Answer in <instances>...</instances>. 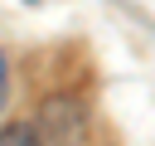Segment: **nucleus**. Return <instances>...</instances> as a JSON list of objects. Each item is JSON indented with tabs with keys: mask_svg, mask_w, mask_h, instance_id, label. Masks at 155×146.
<instances>
[{
	"mask_svg": "<svg viewBox=\"0 0 155 146\" xmlns=\"http://www.w3.org/2000/svg\"><path fill=\"white\" fill-rule=\"evenodd\" d=\"M29 131L34 146H87V107L78 97H48Z\"/></svg>",
	"mask_w": 155,
	"mask_h": 146,
	"instance_id": "obj_1",
	"label": "nucleus"
},
{
	"mask_svg": "<svg viewBox=\"0 0 155 146\" xmlns=\"http://www.w3.org/2000/svg\"><path fill=\"white\" fill-rule=\"evenodd\" d=\"M0 146H34L29 122H10V127H0Z\"/></svg>",
	"mask_w": 155,
	"mask_h": 146,
	"instance_id": "obj_2",
	"label": "nucleus"
},
{
	"mask_svg": "<svg viewBox=\"0 0 155 146\" xmlns=\"http://www.w3.org/2000/svg\"><path fill=\"white\" fill-rule=\"evenodd\" d=\"M5 97H10V68H5V54H0V107H5Z\"/></svg>",
	"mask_w": 155,
	"mask_h": 146,
	"instance_id": "obj_3",
	"label": "nucleus"
}]
</instances>
